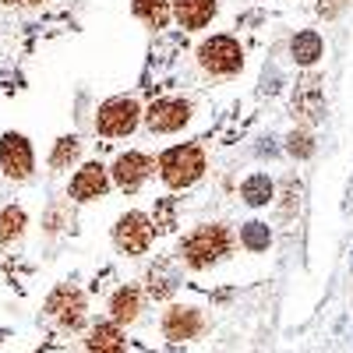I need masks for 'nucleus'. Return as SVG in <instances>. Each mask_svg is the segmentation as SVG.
Returning a JSON list of instances; mask_svg holds the SVG:
<instances>
[{"mask_svg":"<svg viewBox=\"0 0 353 353\" xmlns=\"http://www.w3.org/2000/svg\"><path fill=\"white\" fill-rule=\"evenodd\" d=\"M346 4H350V0H318V14L321 18H336V14L346 11Z\"/></svg>","mask_w":353,"mask_h":353,"instance_id":"a878e982","label":"nucleus"},{"mask_svg":"<svg viewBox=\"0 0 353 353\" xmlns=\"http://www.w3.org/2000/svg\"><path fill=\"white\" fill-rule=\"evenodd\" d=\"M188 121H191V106L184 99H159V103L149 106V113H145V124L152 131H176Z\"/></svg>","mask_w":353,"mask_h":353,"instance_id":"1a4fd4ad","label":"nucleus"},{"mask_svg":"<svg viewBox=\"0 0 353 353\" xmlns=\"http://www.w3.org/2000/svg\"><path fill=\"white\" fill-rule=\"evenodd\" d=\"M241 241L251 248V251H265L272 244V230L265 226V223H248L244 230H241Z\"/></svg>","mask_w":353,"mask_h":353,"instance_id":"412c9836","label":"nucleus"},{"mask_svg":"<svg viewBox=\"0 0 353 353\" xmlns=\"http://www.w3.org/2000/svg\"><path fill=\"white\" fill-rule=\"evenodd\" d=\"M110 311H113V325H117V329L128 325V321H134L138 311H141V293H138L134 286L117 290V293H113V301H110Z\"/></svg>","mask_w":353,"mask_h":353,"instance_id":"4468645a","label":"nucleus"},{"mask_svg":"<svg viewBox=\"0 0 353 353\" xmlns=\"http://www.w3.org/2000/svg\"><path fill=\"white\" fill-rule=\"evenodd\" d=\"M4 4H18V8H28V4H43V0H4Z\"/></svg>","mask_w":353,"mask_h":353,"instance_id":"bb28decb","label":"nucleus"},{"mask_svg":"<svg viewBox=\"0 0 353 353\" xmlns=\"http://www.w3.org/2000/svg\"><path fill=\"white\" fill-rule=\"evenodd\" d=\"M106 188H110L106 170H103L99 163H88V166L78 170V176L71 181V198H78V201H92V198H103Z\"/></svg>","mask_w":353,"mask_h":353,"instance_id":"9b49d317","label":"nucleus"},{"mask_svg":"<svg viewBox=\"0 0 353 353\" xmlns=\"http://www.w3.org/2000/svg\"><path fill=\"white\" fill-rule=\"evenodd\" d=\"M138 124V103L134 99H110L99 106V117H96V131L99 134H131Z\"/></svg>","mask_w":353,"mask_h":353,"instance_id":"39448f33","label":"nucleus"},{"mask_svg":"<svg viewBox=\"0 0 353 353\" xmlns=\"http://www.w3.org/2000/svg\"><path fill=\"white\" fill-rule=\"evenodd\" d=\"M176 283H181V276L170 269V261H166V258H159L152 269H149V293H152L156 301H166L170 293L176 290Z\"/></svg>","mask_w":353,"mask_h":353,"instance_id":"dca6fc26","label":"nucleus"},{"mask_svg":"<svg viewBox=\"0 0 353 353\" xmlns=\"http://www.w3.org/2000/svg\"><path fill=\"white\" fill-rule=\"evenodd\" d=\"M198 61H201L205 71H212V74H233V71H241L244 53L230 36H212L209 43H201Z\"/></svg>","mask_w":353,"mask_h":353,"instance_id":"7ed1b4c3","label":"nucleus"},{"mask_svg":"<svg viewBox=\"0 0 353 353\" xmlns=\"http://www.w3.org/2000/svg\"><path fill=\"white\" fill-rule=\"evenodd\" d=\"M134 14L145 18L152 28H163L170 21V0H134Z\"/></svg>","mask_w":353,"mask_h":353,"instance_id":"a211bd4d","label":"nucleus"},{"mask_svg":"<svg viewBox=\"0 0 353 353\" xmlns=\"http://www.w3.org/2000/svg\"><path fill=\"white\" fill-rule=\"evenodd\" d=\"M293 117L301 124H321L325 121V92H321V78L304 74L293 88Z\"/></svg>","mask_w":353,"mask_h":353,"instance_id":"20e7f679","label":"nucleus"},{"mask_svg":"<svg viewBox=\"0 0 353 353\" xmlns=\"http://www.w3.org/2000/svg\"><path fill=\"white\" fill-rule=\"evenodd\" d=\"M113 241H117V248L128 251V254L149 251V241H152V223H149V216H141V212L121 216V223L113 226Z\"/></svg>","mask_w":353,"mask_h":353,"instance_id":"423d86ee","label":"nucleus"},{"mask_svg":"<svg viewBox=\"0 0 353 353\" xmlns=\"http://www.w3.org/2000/svg\"><path fill=\"white\" fill-rule=\"evenodd\" d=\"M286 152L297 156V159H307V156L314 152V138H311L307 131H293V134L286 138Z\"/></svg>","mask_w":353,"mask_h":353,"instance_id":"5701e85b","label":"nucleus"},{"mask_svg":"<svg viewBox=\"0 0 353 353\" xmlns=\"http://www.w3.org/2000/svg\"><path fill=\"white\" fill-rule=\"evenodd\" d=\"M46 311L61 321L64 329H78L85 321V297L74 290V286H57L46 301Z\"/></svg>","mask_w":353,"mask_h":353,"instance_id":"0eeeda50","label":"nucleus"},{"mask_svg":"<svg viewBox=\"0 0 353 353\" xmlns=\"http://www.w3.org/2000/svg\"><path fill=\"white\" fill-rule=\"evenodd\" d=\"M176 223H173V198H159L156 201V233H170Z\"/></svg>","mask_w":353,"mask_h":353,"instance_id":"b1692460","label":"nucleus"},{"mask_svg":"<svg viewBox=\"0 0 353 353\" xmlns=\"http://www.w3.org/2000/svg\"><path fill=\"white\" fill-rule=\"evenodd\" d=\"M205 170V156L198 145H176V149H166L159 159V173L170 188H188L194 184Z\"/></svg>","mask_w":353,"mask_h":353,"instance_id":"f03ea898","label":"nucleus"},{"mask_svg":"<svg viewBox=\"0 0 353 353\" xmlns=\"http://www.w3.org/2000/svg\"><path fill=\"white\" fill-rule=\"evenodd\" d=\"M88 353H124V336L113 321H99L88 332Z\"/></svg>","mask_w":353,"mask_h":353,"instance_id":"2eb2a0df","label":"nucleus"},{"mask_svg":"<svg viewBox=\"0 0 353 353\" xmlns=\"http://www.w3.org/2000/svg\"><path fill=\"white\" fill-rule=\"evenodd\" d=\"M74 159H78V138L71 134V138L57 141V149H53V156H50V166H53V170H64V166L74 163Z\"/></svg>","mask_w":353,"mask_h":353,"instance_id":"4be33fe9","label":"nucleus"},{"mask_svg":"<svg viewBox=\"0 0 353 353\" xmlns=\"http://www.w3.org/2000/svg\"><path fill=\"white\" fill-rule=\"evenodd\" d=\"M21 230H25V212L21 209H14V205H11V209L0 212V244H11Z\"/></svg>","mask_w":353,"mask_h":353,"instance_id":"aec40b11","label":"nucleus"},{"mask_svg":"<svg viewBox=\"0 0 353 353\" xmlns=\"http://www.w3.org/2000/svg\"><path fill=\"white\" fill-rule=\"evenodd\" d=\"M272 194H276V188L265 173H254L244 181V201L248 205H265V201H272Z\"/></svg>","mask_w":353,"mask_h":353,"instance_id":"6ab92c4d","label":"nucleus"},{"mask_svg":"<svg viewBox=\"0 0 353 353\" xmlns=\"http://www.w3.org/2000/svg\"><path fill=\"white\" fill-rule=\"evenodd\" d=\"M226 251H230V233L223 226H198L181 244V254L191 269H209V265L219 261Z\"/></svg>","mask_w":353,"mask_h":353,"instance_id":"f257e3e1","label":"nucleus"},{"mask_svg":"<svg viewBox=\"0 0 353 353\" xmlns=\"http://www.w3.org/2000/svg\"><path fill=\"white\" fill-rule=\"evenodd\" d=\"M216 14V0H176V21L184 28H205Z\"/></svg>","mask_w":353,"mask_h":353,"instance_id":"ddd939ff","label":"nucleus"},{"mask_svg":"<svg viewBox=\"0 0 353 353\" xmlns=\"http://www.w3.org/2000/svg\"><path fill=\"white\" fill-rule=\"evenodd\" d=\"M0 166H4L14 181L32 173V145L21 134H4L0 138Z\"/></svg>","mask_w":353,"mask_h":353,"instance_id":"6e6552de","label":"nucleus"},{"mask_svg":"<svg viewBox=\"0 0 353 353\" xmlns=\"http://www.w3.org/2000/svg\"><path fill=\"white\" fill-rule=\"evenodd\" d=\"M346 209H353V184H350V201H346Z\"/></svg>","mask_w":353,"mask_h":353,"instance_id":"cd10ccee","label":"nucleus"},{"mask_svg":"<svg viewBox=\"0 0 353 353\" xmlns=\"http://www.w3.org/2000/svg\"><path fill=\"white\" fill-rule=\"evenodd\" d=\"M321 36L318 32H297L293 36V43H290V53H293V61L297 64H314L318 57H321Z\"/></svg>","mask_w":353,"mask_h":353,"instance_id":"f3484780","label":"nucleus"},{"mask_svg":"<svg viewBox=\"0 0 353 353\" xmlns=\"http://www.w3.org/2000/svg\"><path fill=\"white\" fill-rule=\"evenodd\" d=\"M152 173V159L141 156V152H128L113 163V184L124 188V191H138L141 181Z\"/></svg>","mask_w":353,"mask_h":353,"instance_id":"9d476101","label":"nucleus"},{"mask_svg":"<svg viewBox=\"0 0 353 353\" xmlns=\"http://www.w3.org/2000/svg\"><path fill=\"white\" fill-rule=\"evenodd\" d=\"M163 332L166 339L181 343V339H194L201 332V314L194 307H170L163 318Z\"/></svg>","mask_w":353,"mask_h":353,"instance_id":"f8f14e48","label":"nucleus"},{"mask_svg":"<svg viewBox=\"0 0 353 353\" xmlns=\"http://www.w3.org/2000/svg\"><path fill=\"white\" fill-rule=\"evenodd\" d=\"M283 194H286L283 216H293V209H297V205H301V184H297V181H293V176H290V181H283Z\"/></svg>","mask_w":353,"mask_h":353,"instance_id":"393cba45","label":"nucleus"}]
</instances>
